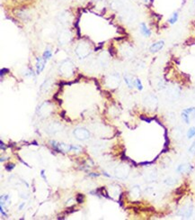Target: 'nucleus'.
<instances>
[{"label": "nucleus", "instance_id": "30", "mask_svg": "<svg viewBox=\"0 0 195 220\" xmlns=\"http://www.w3.org/2000/svg\"><path fill=\"white\" fill-rule=\"evenodd\" d=\"M14 168H15V164H13V163H9V164L6 165V170L8 172H11Z\"/></svg>", "mask_w": 195, "mask_h": 220}, {"label": "nucleus", "instance_id": "31", "mask_svg": "<svg viewBox=\"0 0 195 220\" xmlns=\"http://www.w3.org/2000/svg\"><path fill=\"white\" fill-rule=\"evenodd\" d=\"M189 152L192 154H195V141L193 143V144L191 145V147L189 148Z\"/></svg>", "mask_w": 195, "mask_h": 220}, {"label": "nucleus", "instance_id": "19", "mask_svg": "<svg viewBox=\"0 0 195 220\" xmlns=\"http://www.w3.org/2000/svg\"><path fill=\"white\" fill-rule=\"evenodd\" d=\"M98 61L100 62V64L103 66V67H107L109 64V55L105 52H102L99 55Z\"/></svg>", "mask_w": 195, "mask_h": 220}, {"label": "nucleus", "instance_id": "4", "mask_svg": "<svg viewBox=\"0 0 195 220\" xmlns=\"http://www.w3.org/2000/svg\"><path fill=\"white\" fill-rule=\"evenodd\" d=\"M52 110H53L52 105L50 102L47 101V102H43L41 105L38 107L37 113L38 115L41 116V117H47L52 113Z\"/></svg>", "mask_w": 195, "mask_h": 220}, {"label": "nucleus", "instance_id": "18", "mask_svg": "<svg viewBox=\"0 0 195 220\" xmlns=\"http://www.w3.org/2000/svg\"><path fill=\"white\" fill-rule=\"evenodd\" d=\"M130 195L133 200H138L141 195V190H140L139 186L137 185V186L132 187V189L130 190Z\"/></svg>", "mask_w": 195, "mask_h": 220}, {"label": "nucleus", "instance_id": "16", "mask_svg": "<svg viewBox=\"0 0 195 220\" xmlns=\"http://www.w3.org/2000/svg\"><path fill=\"white\" fill-rule=\"evenodd\" d=\"M193 170V167L188 164V163H184V164H181L177 167L176 172L179 173H190Z\"/></svg>", "mask_w": 195, "mask_h": 220}, {"label": "nucleus", "instance_id": "17", "mask_svg": "<svg viewBox=\"0 0 195 220\" xmlns=\"http://www.w3.org/2000/svg\"><path fill=\"white\" fill-rule=\"evenodd\" d=\"M164 44H165L164 41H158V42L155 43H153V44L150 46L149 51H150L151 52H153V53L158 52H159L161 49L164 47Z\"/></svg>", "mask_w": 195, "mask_h": 220}, {"label": "nucleus", "instance_id": "28", "mask_svg": "<svg viewBox=\"0 0 195 220\" xmlns=\"http://www.w3.org/2000/svg\"><path fill=\"white\" fill-rule=\"evenodd\" d=\"M135 86H136V88H137L139 90H142V89H143V85H142L141 80H140L139 79H135Z\"/></svg>", "mask_w": 195, "mask_h": 220}, {"label": "nucleus", "instance_id": "9", "mask_svg": "<svg viewBox=\"0 0 195 220\" xmlns=\"http://www.w3.org/2000/svg\"><path fill=\"white\" fill-rule=\"evenodd\" d=\"M182 118L186 124H190V121L195 118V107L186 108L182 112Z\"/></svg>", "mask_w": 195, "mask_h": 220}, {"label": "nucleus", "instance_id": "6", "mask_svg": "<svg viewBox=\"0 0 195 220\" xmlns=\"http://www.w3.org/2000/svg\"><path fill=\"white\" fill-rule=\"evenodd\" d=\"M75 137L79 141H86L90 137V133L87 129L83 127H77L74 130Z\"/></svg>", "mask_w": 195, "mask_h": 220}, {"label": "nucleus", "instance_id": "8", "mask_svg": "<svg viewBox=\"0 0 195 220\" xmlns=\"http://www.w3.org/2000/svg\"><path fill=\"white\" fill-rule=\"evenodd\" d=\"M71 39H72L71 32L69 30H64L58 35V43L61 45H66L70 43Z\"/></svg>", "mask_w": 195, "mask_h": 220}, {"label": "nucleus", "instance_id": "29", "mask_svg": "<svg viewBox=\"0 0 195 220\" xmlns=\"http://www.w3.org/2000/svg\"><path fill=\"white\" fill-rule=\"evenodd\" d=\"M83 201L84 196L82 194H78V195L76 196V202H78V203H83Z\"/></svg>", "mask_w": 195, "mask_h": 220}, {"label": "nucleus", "instance_id": "11", "mask_svg": "<svg viewBox=\"0 0 195 220\" xmlns=\"http://www.w3.org/2000/svg\"><path fill=\"white\" fill-rule=\"evenodd\" d=\"M61 130H62V125L58 122H53V123L49 124L47 127V132L50 134H57V133L60 132Z\"/></svg>", "mask_w": 195, "mask_h": 220}, {"label": "nucleus", "instance_id": "20", "mask_svg": "<svg viewBox=\"0 0 195 220\" xmlns=\"http://www.w3.org/2000/svg\"><path fill=\"white\" fill-rule=\"evenodd\" d=\"M140 33L145 37H149L151 35V31H150V29L148 28V26L145 23L140 24Z\"/></svg>", "mask_w": 195, "mask_h": 220}, {"label": "nucleus", "instance_id": "1", "mask_svg": "<svg viewBox=\"0 0 195 220\" xmlns=\"http://www.w3.org/2000/svg\"><path fill=\"white\" fill-rule=\"evenodd\" d=\"M58 71H59V74L64 78L72 77L75 73V66L73 62L68 59L64 60L59 65Z\"/></svg>", "mask_w": 195, "mask_h": 220}, {"label": "nucleus", "instance_id": "14", "mask_svg": "<svg viewBox=\"0 0 195 220\" xmlns=\"http://www.w3.org/2000/svg\"><path fill=\"white\" fill-rule=\"evenodd\" d=\"M45 63H46V60H45L44 58H37V61H36V73H37L38 75L42 72L43 69L45 67Z\"/></svg>", "mask_w": 195, "mask_h": 220}, {"label": "nucleus", "instance_id": "23", "mask_svg": "<svg viewBox=\"0 0 195 220\" xmlns=\"http://www.w3.org/2000/svg\"><path fill=\"white\" fill-rule=\"evenodd\" d=\"M174 135L176 139H181L183 137V130L181 127H178V128H176L175 131H174Z\"/></svg>", "mask_w": 195, "mask_h": 220}, {"label": "nucleus", "instance_id": "5", "mask_svg": "<svg viewBox=\"0 0 195 220\" xmlns=\"http://www.w3.org/2000/svg\"><path fill=\"white\" fill-rule=\"evenodd\" d=\"M120 75L118 73H112L111 75L106 78L105 79V84L106 86L110 88H116L120 85Z\"/></svg>", "mask_w": 195, "mask_h": 220}, {"label": "nucleus", "instance_id": "25", "mask_svg": "<svg viewBox=\"0 0 195 220\" xmlns=\"http://www.w3.org/2000/svg\"><path fill=\"white\" fill-rule=\"evenodd\" d=\"M164 183L168 185V186H174V185L176 183V180L175 178L169 177V178H167V179L164 181Z\"/></svg>", "mask_w": 195, "mask_h": 220}, {"label": "nucleus", "instance_id": "33", "mask_svg": "<svg viewBox=\"0 0 195 220\" xmlns=\"http://www.w3.org/2000/svg\"><path fill=\"white\" fill-rule=\"evenodd\" d=\"M0 212H1V214H2V216H4V217H7V215L6 214V212H4V209H3V205H1V207H0Z\"/></svg>", "mask_w": 195, "mask_h": 220}, {"label": "nucleus", "instance_id": "35", "mask_svg": "<svg viewBox=\"0 0 195 220\" xmlns=\"http://www.w3.org/2000/svg\"><path fill=\"white\" fill-rule=\"evenodd\" d=\"M24 207V203H22V204H21V205L19 206V209H23Z\"/></svg>", "mask_w": 195, "mask_h": 220}, {"label": "nucleus", "instance_id": "22", "mask_svg": "<svg viewBox=\"0 0 195 220\" xmlns=\"http://www.w3.org/2000/svg\"><path fill=\"white\" fill-rule=\"evenodd\" d=\"M58 19H59V21H60L61 24H64V25H68V24H70V22H69V16H68L67 13L60 14L59 16H58Z\"/></svg>", "mask_w": 195, "mask_h": 220}, {"label": "nucleus", "instance_id": "7", "mask_svg": "<svg viewBox=\"0 0 195 220\" xmlns=\"http://www.w3.org/2000/svg\"><path fill=\"white\" fill-rule=\"evenodd\" d=\"M50 144L52 145V147L58 153H62V152L67 153L69 151H72V145H70V144H61V143H58L55 141H51Z\"/></svg>", "mask_w": 195, "mask_h": 220}, {"label": "nucleus", "instance_id": "12", "mask_svg": "<svg viewBox=\"0 0 195 220\" xmlns=\"http://www.w3.org/2000/svg\"><path fill=\"white\" fill-rule=\"evenodd\" d=\"M193 213V206L191 204H187L183 209H181L180 210L177 212V214L183 218H189L191 217Z\"/></svg>", "mask_w": 195, "mask_h": 220}, {"label": "nucleus", "instance_id": "36", "mask_svg": "<svg viewBox=\"0 0 195 220\" xmlns=\"http://www.w3.org/2000/svg\"><path fill=\"white\" fill-rule=\"evenodd\" d=\"M89 175H90V176H93V177H97V176H99V174H93V173H90Z\"/></svg>", "mask_w": 195, "mask_h": 220}, {"label": "nucleus", "instance_id": "32", "mask_svg": "<svg viewBox=\"0 0 195 220\" xmlns=\"http://www.w3.org/2000/svg\"><path fill=\"white\" fill-rule=\"evenodd\" d=\"M9 71V70L8 69H2L1 70V72H0V75H1V78H3V75H4V73L6 74V73H7Z\"/></svg>", "mask_w": 195, "mask_h": 220}, {"label": "nucleus", "instance_id": "10", "mask_svg": "<svg viewBox=\"0 0 195 220\" xmlns=\"http://www.w3.org/2000/svg\"><path fill=\"white\" fill-rule=\"evenodd\" d=\"M144 101H145L146 106L150 107V108H152V109H155L158 106V97L155 95H152V94L146 97Z\"/></svg>", "mask_w": 195, "mask_h": 220}, {"label": "nucleus", "instance_id": "37", "mask_svg": "<svg viewBox=\"0 0 195 220\" xmlns=\"http://www.w3.org/2000/svg\"><path fill=\"white\" fill-rule=\"evenodd\" d=\"M194 2H195V0H194Z\"/></svg>", "mask_w": 195, "mask_h": 220}, {"label": "nucleus", "instance_id": "13", "mask_svg": "<svg viewBox=\"0 0 195 220\" xmlns=\"http://www.w3.org/2000/svg\"><path fill=\"white\" fill-rule=\"evenodd\" d=\"M144 178L147 182H155L158 179V172L154 169H149L144 173Z\"/></svg>", "mask_w": 195, "mask_h": 220}, {"label": "nucleus", "instance_id": "24", "mask_svg": "<svg viewBox=\"0 0 195 220\" xmlns=\"http://www.w3.org/2000/svg\"><path fill=\"white\" fill-rule=\"evenodd\" d=\"M178 16H179V15H178V12H175L173 15H172V16L169 18V20H168V22H169V24H171V25H174V24H176L177 22V20H178Z\"/></svg>", "mask_w": 195, "mask_h": 220}, {"label": "nucleus", "instance_id": "34", "mask_svg": "<svg viewBox=\"0 0 195 220\" xmlns=\"http://www.w3.org/2000/svg\"><path fill=\"white\" fill-rule=\"evenodd\" d=\"M41 177L43 178V180H44V181H46L47 179H46V176H45V171H44V170H42V171H41Z\"/></svg>", "mask_w": 195, "mask_h": 220}, {"label": "nucleus", "instance_id": "3", "mask_svg": "<svg viewBox=\"0 0 195 220\" xmlns=\"http://www.w3.org/2000/svg\"><path fill=\"white\" fill-rule=\"evenodd\" d=\"M130 173V167L126 164H121L117 166L114 170V175L117 179L126 180Z\"/></svg>", "mask_w": 195, "mask_h": 220}, {"label": "nucleus", "instance_id": "15", "mask_svg": "<svg viewBox=\"0 0 195 220\" xmlns=\"http://www.w3.org/2000/svg\"><path fill=\"white\" fill-rule=\"evenodd\" d=\"M52 80L50 79H47L46 80L41 84V88H40V90H41V92H42V93H47L48 91H50V88H52Z\"/></svg>", "mask_w": 195, "mask_h": 220}, {"label": "nucleus", "instance_id": "26", "mask_svg": "<svg viewBox=\"0 0 195 220\" xmlns=\"http://www.w3.org/2000/svg\"><path fill=\"white\" fill-rule=\"evenodd\" d=\"M51 56H52V52H51V51H50V49H47L46 51L43 52V55H42V57L44 58L46 61L47 60H49V59H50Z\"/></svg>", "mask_w": 195, "mask_h": 220}, {"label": "nucleus", "instance_id": "27", "mask_svg": "<svg viewBox=\"0 0 195 220\" xmlns=\"http://www.w3.org/2000/svg\"><path fill=\"white\" fill-rule=\"evenodd\" d=\"M195 136V127H192V128H190L189 130H188V132H187V137H188V139H191V138H193V137H194Z\"/></svg>", "mask_w": 195, "mask_h": 220}, {"label": "nucleus", "instance_id": "21", "mask_svg": "<svg viewBox=\"0 0 195 220\" xmlns=\"http://www.w3.org/2000/svg\"><path fill=\"white\" fill-rule=\"evenodd\" d=\"M124 80L127 84V86L129 87V88H132L135 86V79H133V77L130 75H125L124 76Z\"/></svg>", "mask_w": 195, "mask_h": 220}, {"label": "nucleus", "instance_id": "2", "mask_svg": "<svg viewBox=\"0 0 195 220\" xmlns=\"http://www.w3.org/2000/svg\"><path fill=\"white\" fill-rule=\"evenodd\" d=\"M92 52V49H91V45L89 43H87L86 42H80L75 48V52H76V55L79 59H84L87 56L90 55Z\"/></svg>", "mask_w": 195, "mask_h": 220}]
</instances>
